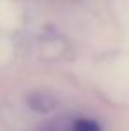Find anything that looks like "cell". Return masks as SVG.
I'll list each match as a JSON object with an SVG mask.
<instances>
[{"label":"cell","instance_id":"6da1fadb","mask_svg":"<svg viewBox=\"0 0 129 131\" xmlns=\"http://www.w3.org/2000/svg\"><path fill=\"white\" fill-rule=\"evenodd\" d=\"M27 103L28 106L36 112H41V113H46V112H51V110L57 106V99L53 96H50L48 92H34L27 97Z\"/></svg>","mask_w":129,"mask_h":131},{"label":"cell","instance_id":"7a4b0ae2","mask_svg":"<svg viewBox=\"0 0 129 131\" xmlns=\"http://www.w3.org/2000/svg\"><path fill=\"white\" fill-rule=\"evenodd\" d=\"M71 131H101V128H99V124L96 121L80 117L71 124Z\"/></svg>","mask_w":129,"mask_h":131},{"label":"cell","instance_id":"3957f363","mask_svg":"<svg viewBox=\"0 0 129 131\" xmlns=\"http://www.w3.org/2000/svg\"><path fill=\"white\" fill-rule=\"evenodd\" d=\"M37 131H51V129H48V128H41V129H37Z\"/></svg>","mask_w":129,"mask_h":131}]
</instances>
